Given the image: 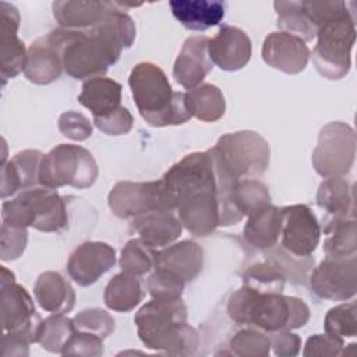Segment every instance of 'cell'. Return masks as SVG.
I'll list each match as a JSON object with an SVG mask.
<instances>
[{
    "label": "cell",
    "mask_w": 357,
    "mask_h": 357,
    "mask_svg": "<svg viewBox=\"0 0 357 357\" xmlns=\"http://www.w3.org/2000/svg\"><path fill=\"white\" fill-rule=\"evenodd\" d=\"M60 46L63 70L75 79L103 77L124 47L135 39L132 18L117 4L98 25L89 29H53Z\"/></svg>",
    "instance_id": "1"
},
{
    "label": "cell",
    "mask_w": 357,
    "mask_h": 357,
    "mask_svg": "<svg viewBox=\"0 0 357 357\" xmlns=\"http://www.w3.org/2000/svg\"><path fill=\"white\" fill-rule=\"evenodd\" d=\"M162 178L174 198L181 225L198 237L215 231L220 216L218 174L211 149L184 156Z\"/></svg>",
    "instance_id": "2"
},
{
    "label": "cell",
    "mask_w": 357,
    "mask_h": 357,
    "mask_svg": "<svg viewBox=\"0 0 357 357\" xmlns=\"http://www.w3.org/2000/svg\"><path fill=\"white\" fill-rule=\"evenodd\" d=\"M141 342L152 350L174 356H191L197 351V329L187 324V307L180 298H152L135 314Z\"/></svg>",
    "instance_id": "3"
},
{
    "label": "cell",
    "mask_w": 357,
    "mask_h": 357,
    "mask_svg": "<svg viewBox=\"0 0 357 357\" xmlns=\"http://www.w3.org/2000/svg\"><path fill=\"white\" fill-rule=\"evenodd\" d=\"M227 314L238 325L278 332L304 326L310 318V308L301 298L278 291H258L243 284L230 296Z\"/></svg>",
    "instance_id": "4"
},
{
    "label": "cell",
    "mask_w": 357,
    "mask_h": 357,
    "mask_svg": "<svg viewBox=\"0 0 357 357\" xmlns=\"http://www.w3.org/2000/svg\"><path fill=\"white\" fill-rule=\"evenodd\" d=\"M128 85L141 117L149 126H177L192 117L185 93L172 89L159 66L149 61L138 63L130 73Z\"/></svg>",
    "instance_id": "5"
},
{
    "label": "cell",
    "mask_w": 357,
    "mask_h": 357,
    "mask_svg": "<svg viewBox=\"0 0 357 357\" xmlns=\"http://www.w3.org/2000/svg\"><path fill=\"white\" fill-rule=\"evenodd\" d=\"M220 178L237 183L257 178L269 165V144L255 131H237L222 135L211 148Z\"/></svg>",
    "instance_id": "6"
},
{
    "label": "cell",
    "mask_w": 357,
    "mask_h": 357,
    "mask_svg": "<svg viewBox=\"0 0 357 357\" xmlns=\"http://www.w3.org/2000/svg\"><path fill=\"white\" fill-rule=\"evenodd\" d=\"M1 219L10 226H32L43 233L60 231L68 222L63 197L43 185L22 190L14 199L3 202Z\"/></svg>",
    "instance_id": "7"
},
{
    "label": "cell",
    "mask_w": 357,
    "mask_h": 357,
    "mask_svg": "<svg viewBox=\"0 0 357 357\" xmlns=\"http://www.w3.org/2000/svg\"><path fill=\"white\" fill-rule=\"evenodd\" d=\"M312 63L328 79H340L350 71L351 49L356 40L354 14L350 8L325 22L317 32Z\"/></svg>",
    "instance_id": "8"
},
{
    "label": "cell",
    "mask_w": 357,
    "mask_h": 357,
    "mask_svg": "<svg viewBox=\"0 0 357 357\" xmlns=\"http://www.w3.org/2000/svg\"><path fill=\"white\" fill-rule=\"evenodd\" d=\"M99 170L92 153L73 144H60L43 155L39 167V185L59 188L71 185L88 188L98 178Z\"/></svg>",
    "instance_id": "9"
},
{
    "label": "cell",
    "mask_w": 357,
    "mask_h": 357,
    "mask_svg": "<svg viewBox=\"0 0 357 357\" xmlns=\"http://www.w3.org/2000/svg\"><path fill=\"white\" fill-rule=\"evenodd\" d=\"M109 208L121 219H135L155 211H174V198L165 180L119 181L107 197Z\"/></svg>",
    "instance_id": "10"
},
{
    "label": "cell",
    "mask_w": 357,
    "mask_h": 357,
    "mask_svg": "<svg viewBox=\"0 0 357 357\" xmlns=\"http://www.w3.org/2000/svg\"><path fill=\"white\" fill-rule=\"evenodd\" d=\"M354 130L346 123L333 121L326 124L318 135V144L312 152V166L325 178L344 177L354 163Z\"/></svg>",
    "instance_id": "11"
},
{
    "label": "cell",
    "mask_w": 357,
    "mask_h": 357,
    "mask_svg": "<svg viewBox=\"0 0 357 357\" xmlns=\"http://www.w3.org/2000/svg\"><path fill=\"white\" fill-rule=\"evenodd\" d=\"M356 255L328 257L312 271L310 286L315 296L326 300L344 301L356 294Z\"/></svg>",
    "instance_id": "12"
},
{
    "label": "cell",
    "mask_w": 357,
    "mask_h": 357,
    "mask_svg": "<svg viewBox=\"0 0 357 357\" xmlns=\"http://www.w3.org/2000/svg\"><path fill=\"white\" fill-rule=\"evenodd\" d=\"M282 248L298 258L310 257L321 238V226L314 212L303 204L280 209Z\"/></svg>",
    "instance_id": "13"
},
{
    "label": "cell",
    "mask_w": 357,
    "mask_h": 357,
    "mask_svg": "<svg viewBox=\"0 0 357 357\" xmlns=\"http://www.w3.org/2000/svg\"><path fill=\"white\" fill-rule=\"evenodd\" d=\"M116 262V251L103 241H86L78 245L68 258V276L79 286L93 284Z\"/></svg>",
    "instance_id": "14"
},
{
    "label": "cell",
    "mask_w": 357,
    "mask_h": 357,
    "mask_svg": "<svg viewBox=\"0 0 357 357\" xmlns=\"http://www.w3.org/2000/svg\"><path fill=\"white\" fill-rule=\"evenodd\" d=\"M310 56V49L301 38L283 31L269 33L262 45L264 61L286 74L301 73Z\"/></svg>",
    "instance_id": "15"
},
{
    "label": "cell",
    "mask_w": 357,
    "mask_h": 357,
    "mask_svg": "<svg viewBox=\"0 0 357 357\" xmlns=\"http://www.w3.org/2000/svg\"><path fill=\"white\" fill-rule=\"evenodd\" d=\"M20 13L15 6L0 1V45H1V78L17 77L25 70L28 50L22 40L18 39Z\"/></svg>",
    "instance_id": "16"
},
{
    "label": "cell",
    "mask_w": 357,
    "mask_h": 357,
    "mask_svg": "<svg viewBox=\"0 0 357 357\" xmlns=\"http://www.w3.org/2000/svg\"><path fill=\"white\" fill-rule=\"evenodd\" d=\"M204 265V251L201 245L192 240H183L180 243L165 247L155 252V271L167 273L184 284L194 280Z\"/></svg>",
    "instance_id": "17"
},
{
    "label": "cell",
    "mask_w": 357,
    "mask_h": 357,
    "mask_svg": "<svg viewBox=\"0 0 357 357\" xmlns=\"http://www.w3.org/2000/svg\"><path fill=\"white\" fill-rule=\"evenodd\" d=\"M209 38L195 35L185 39L173 66V77L177 84L191 91L201 85L213 67L208 52Z\"/></svg>",
    "instance_id": "18"
},
{
    "label": "cell",
    "mask_w": 357,
    "mask_h": 357,
    "mask_svg": "<svg viewBox=\"0 0 357 357\" xmlns=\"http://www.w3.org/2000/svg\"><path fill=\"white\" fill-rule=\"evenodd\" d=\"M1 312L4 332L18 331L29 325L39 315L35 305L21 284L15 283V276L6 266H1Z\"/></svg>",
    "instance_id": "19"
},
{
    "label": "cell",
    "mask_w": 357,
    "mask_h": 357,
    "mask_svg": "<svg viewBox=\"0 0 357 357\" xmlns=\"http://www.w3.org/2000/svg\"><path fill=\"white\" fill-rule=\"evenodd\" d=\"M211 61L225 71H237L251 59V40L236 26H222L208 45Z\"/></svg>",
    "instance_id": "20"
},
{
    "label": "cell",
    "mask_w": 357,
    "mask_h": 357,
    "mask_svg": "<svg viewBox=\"0 0 357 357\" xmlns=\"http://www.w3.org/2000/svg\"><path fill=\"white\" fill-rule=\"evenodd\" d=\"M63 71L61 50L56 39L49 32L38 38L28 49L25 77L38 85H46L60 78Z\"/></svg>",
    "instance_id": "21"
},
{
    "label": "cell",
    "mask_w": 357,
    "mask_h": 357,
    "mask_svg": "<svg viewBox=\"0 0 357 357\" xmlns=\"http://www.w3.org/2000/svg\"><path fill=\"white\" fill-rule=\"evenodd\" d=\"M117 3L112 1H77L64 0L53 1L52 10L53 17L66 29H89L98 25L114 7Z\"/></svg>",
    "instance_id": "22"
},
{
    "label": "cell",
    "mask_w": 357,
    "mask_h": 357,
    "mask_svg": "<svg viewBox=\"0 0 357 357\" xmlns=\"http://www.w3.org/2000/svg\"><path fill=\"white\" fill-rule=\"evenodd\" d=\"M42 158L40 151L25 149L15 153L10 162L1 163V198L39 184Z\"/></svg>",
    "instance_id": "23"
},
{
    "label": "cell",
    "mask_w": 357,
    "mask_h": 357,
    "mask_svg": "<svg viewBox=\"0 0 357 357\" xmlns=\"http://www.w3.org/2000/svg\"><path fill=\"white\" fill-rule=\"evenodd\" d=\"M181 222L172 211H155L132 220V229L149 248L170 245L181 234Z\"/></svg>",
    "instance_id": "24"
},
{
    "label": "cell",
    "mask_w": 357,
    "mask_h": 357,
    "mask_svg": "<svg viewBox=\"0 0 357 357\" xmlns=\"http://www.w3.org/2000/svg\"><path fill=\"white\" fill-rule=\"evenodd\" d=\"M173 17L190 31H206L225 17V3L216 0H172Z\"/></svg>",
    "instance_id": "25"
},
{
    "label": "cell",
    "mask_w": 357,
    "mask_h": 357,
    "mask_svg": "<svg viewBox=\"0 0 357 357\" xmlns=\"http://www.w3.org/2000/svg\"><path fill=\"white\" fill-rule=\"evenodd\" d=\"M33 294L40 308L53 314H66L75 304V293L71 284L59 272L53 271L38 276Z\"/></svg>",
    "instance_id": "26"
},
{
    "label": "cell",
    "mask_w": 357,
    "mask_h": 357,
    "mask_svg": "<svg viewBox=\"0 0 357 357\" xmlns=\"http://www.w3.org/2000/svg\"><path fill=\"white\" fill-rule=\"evenodd\" d=\"M121 85L106 77L86 79L78 95V102L86 107L93 117L105 116L120 107Z\"/></svg>",
    "instance_id": "27"
},
{
    "label": "cell",
    "mask_w": 357,
    "mask_h": 357,
    "mask_svg": "<svg viewBox=\"0 0 357 357\" xmlns=\"http://www.w3.org/2000/svg\"><path fill=\"white\" fill-rule=\"evenodd\" d=\"M317 204L331 218H354V185L344 177L325 178L317 192Z\"/></svg>",
    "instance_id": "28"
},
{
    "label": "cell",
    "mask_w": 357,
    "mask_h": 357,
    "mask_svg": "<svg viewBox=\"0 0 357 357\" xmlns=\"http://www.w3.org/2000/svg\"><path fill=\"white\" fill-rule=\"evenodd\" d=\"M280 209L268 204L248 216L244 226V238L258 250H268L276 244L280 236Z\"/></svg>",
    "instance_id": "29"
},
{
    "label": "cell",
    "mask_w": 357,
    "mask_h": 357,
    "mask_svg": "<svg viewBox=\"0 0 357 357\" xmlns=\"http://www.w3.org/2000/svg\"><path fill=\"white\" fill-rule=\"evenodd\" d=\"M141 298L142 289L138 276L123 271L110 279L103 293L106 307L117 312L134 310V307L139 304Z\"/></svg>",
    "instance_id": "30"
},
{
    "label": "cell",
    "mask_w": 357,
    "mask_h": 357,
    "mask_svg": "<svg viewBox=\"0 0 357 357\" xmlns=\"http://www.w3.org/2000/svg\"><path fill=\"white\" fill-rule=\"evenodd\" d=\"M324 251L328 257L356 255V218H329L325 222Z\"/></svg>",
    "instance_id": "31"
},
{
    "label": "cell",
    "mask_w": 357,
    "mask_h": 357,
    "mask_svg": "<svg viewBox=\"0 0 357 357\" xmlns=\"http://www.w3.org/2000/svg\"><path fill=\"white\" fill-rule=\"evenodd\" d=\"M187 107L192 117L201 121H216L226 110L222 91L212 84H202L185 93Z\"/></svg>",
    "instance_id": "32"
},
{
    "label": "cell",
    "mask_w": 357,
    "mask_h": 357,
    "mask_svg": "<svg viewBox=\"0 0 357 357\" xmlns=\"http://www.w3.org/2000/svg\"><path fill=\"white\" fill-rule=\"evenodd\" d=\"M231 204L243 219L271 204V195L268 187L262 181L257 178L241 180L231 188Z\"/></svg>",
    "instance_id": "33"
},
{
    "label": "cell",
    "mask_w": 357,
    "mask_h": 357,
    "mask_svg": "<svg viewBox=\"0 0 357 357\" xmlns=\"http://www.w3.org/2000/svg\"><path fill=\"white\" fill-rule=\"evenodd\" d=\"M278 26L287 33L301 38L304 42L317 36V29L303 10L301 1H275Z\"/></svg>",
    "instance_id": "34"
},
{
    "label": "cell",
    "mask_w": 357,
    "mask_h": 357,
    "mask_svg": "<svg viewBox=\"0 0 357 357\" xmlns=\"http://www.w3.org/2000/svg\"><path fill=\"white\" fill-rule=\"evenodd\" d=\"M74 332L73 319L64 317V314H53L42 321L38 343L50 353H61Z\"/></svg>",
    "instance_id": "35"
},
{
    "label": "cell",
    "mask_w": 357,
    "mask_h": 357,
    "mask_svg": "<svg viewBox=\"0 0 357 357\" xmlns=\"http://www.w3.org/2000/svg\"><path fill=\"white\" fill-rule=\"evenodd\" d=\"M244 284L258 291L282 293L286 282V275L282 268L272 259L251 265L243 275Z\"/></svg>",
    "instance_id": "36"
},
{
    "label": "cell",
    "mask_w": 357,
    "mask_h": 357,
    "mask_svg": "<svg viewBox=\"0 0 357 357\" xmlns=\"http://www.w3.org/2000/svg\"><path fill=\"white\" fill-rule=\"evenodd\" d=\"M357 307L354 301L331 308L324 321L325 333L336 339L354 337L357 335Z\"/></svg>",
    "instance_id": "37"
},
{
    "label": "cell",
    "mask_w": 357,
    "mask_h": 357,
    "mask_svg": "<svg viewBox=\"0 0 357 357\" xmlns=\"http://www.w3.org/2000/svg\"><path fill=\"white\" fill-rule=\"evenodd\" d=\"M155 252L145 245L139 238H132L126 243L121 250L120 266L123 272L141 276L153 268Z\"/></svg>",
    "instance_id": "38"
},
{
    "label": "cell",
    "mask_w": 357,
    "mask_h": 357,
    "mask_svg": "<svg viewBox=\"0 0 357 357\" xmlns=\"http://www.w3.org/2000/svg\"><path fill=\"white\" fill-rule=\"evenodd\" d=\"M231 353L243 357H265L269 354V337L255 329H243L237 332L230 340Z\"/></svg>",
    "instance_id": "39"
},
{
    "label": "cell",
    "mask_w": 357,
    "mask_h": 357,
    "mask_svg": "<svg viewBox=\"0 0 357 357\" xmlns=\"http://www.w3.org/2000/svg\"><path fill=\"white\" fill-rule=\"evenodd\" d=\"M75 331L93 333L102 339L107 337L114 331L113 317L100 308L84 310L73 318Z\"/></svg>",
    "instance_id": "40"
},
{
    "label": "cell",
    "mask_w": 357,
    "mask_h": 357,
    "mask_svg": "<svg viewBox=\"0 0 357 357\" xmlns=\"http://www.w3.org/2000/svg\"><path fill=\"white\" fill-rule=\"evenodd\" d=\"M28 241V231L26 227H17L10 226L7 223L1 225V259L3 261H13L18 258Z\"/></svg>",
    "instance_id": "41"
},
{
    "label": "cell",
    "mask_w": 357,
    "mask_h": 357,
    "mask_svg": "<svg viewBox=\"0 0 357 357\" xmlns=\"http://www.w3.org/2000/svg\"><path fill=\"white\" fill-rule=\"evenodd\" d=\"M93 123L102 132L107 135H123L132 128L134 117L127 107L120 106L112 113L93 117Z\"/></svg>",
    "instance_id": "42"
},
{
    "label": "cell",
    "mask_w": 357,
    "mask_h": 357,
    "mask_svg": "<svg viewBox=\"0 0 357 357\" xmlns=\"http://www.w3.org/2000/svg\"><path fill=\"white\" fill-rule=\"evenodd\" d=\"M103 353V339L88 332L75 331L63 347L61 354L100 356Z\"/></svg>",
    "instance_id": "43"
},
{
    "label": "cell",
    "mask_w": 357,
    "mask_h": 357,
    "mask_svg": "<svg viewBox=\"0 0 357 357\" xmlns=\"http://www.w3.org/2000/svg\"><path fill=\"white\" fill-rule=\"evenodd\" d=\"M146 287L152 298H180L184 283L167 273L155 271L148 278Z\"/></svg>",
    "instance_id": "44"
},
{
    "label": "cell",
    "mask_w": 357,
    "mask_h": 357,
    "mask_svg": "<svg viewBox=\"0 0 357 357\" xmlns=\"http://www.w3.org/2000/svg\"><path fill=\"white\" fill-rule=\"evenodd\" d=\"M60 132L74 141H84L92 134L91 121L81 113L70 110L64 112L59 119Z\"/></svg>",
    "instance_id": "45"
},
{
    "label": "cell",
    "mask_w": 357,
    "mask_h": 357,
    "mask_svg": "<svg viewBox=\"0 0 357 357\" xmlns=\"http://www.w3.org/2000/svg\"><path fill=\"white\" fill-rule=\"evenodd\" d=\"M342 349H343V340L329 336L328 333L314 335L308 337L303 354L304 356H339L342 353Z\"/></svg>",
    "instance_id": "46"
},
{
    "label": "cell",
    "mask_w": 357,
    "mask_h": 357,
    "mask_svg": "<svg viewBox=\"0 0 357 357\" xmlns=\"http://www.w3.org/2000/svg\"><path fill=\"white\" fill-rule=\"evenodd\" d=\"M271 346H273L276 356H296L300 350L301 340L290 331L271 332Z\"/></svg>",
    "instance_id": "47"
},
{
    "label": "cell",
    "mask_w": 357,
    "mask_h": 357,
    "mask_svg": "<svg viewBox=\"0 0 357 357\" xmlns=\"http://www.w3.org/2000/svg\"><path fill=\"white\" fill-rule=\"evenodd\" d=\"M29 342L17 332H4L1 339L3 356H28Z\"/></svg>",
    "instance_id": "48"
}]
</instances>
